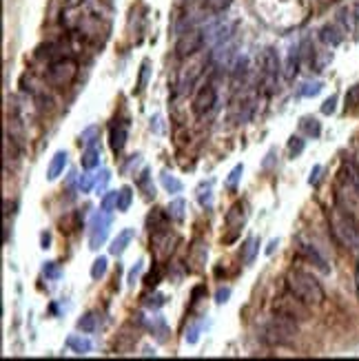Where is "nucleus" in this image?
Returning a JSON list of instances; mask_svg holds the SVG:
<instances>
[{
  "mask_svg": "<svg viewBox=\"0 0 359 361\" xmlns=\"http://www.w3.org/2000/svg\"><path fill=\"white\" fill-rule=\"evenodd\" d=\"M286 286H288V290L293 292L295 297H299L304 304L308 306H317L324 302V290L319 282L312 275L304 270H293L288 273V277H286Z\"/></svg>",
  "mask_w": 359,
  "mask_h": 361,
  "instance_id": "1",
  "label": "nucleus"
},
{
  "mask_svg": "<svg viewBox=\"0 0 359 361\" xmlns=\"http://www.w3.org/2000/svg\"><path fill=\"white\" fill-rule=\"evenodd\" d=\"M295 335H297V322H293V319L284 315L273 317L262 328V339L271 346H288L295 339Z\"/></svg>",
  "mask_w": 359,
  "mask_h": 361,
  "instance_id": "2",
  "label": "nucleus"
},
{
  "mask_svg": "<svg viewBox=\"0 0 359 361\" xmlns=\"http://www.w3.org/2000/svg\"><path fill=\"white\" fill-rule=\"evenodd\" d=\"M357 219H352L348 213H344L342 209L332 211L330 215V229H332V235H335L339 242L348 249H359V229H357Z\"/></svg>",
  "mask_w": 359,
  "mask_h": 361,
  "instance_id": "3",
  "label": "nucleus"
},
{
  "mask_svg": "<svg viewBox=\"0 0 359 361\" xmlns=\"http://www.w3.org/2000/svg\"><path fill=\"white\" fill-rule=\"evenodd\" d=\"M78 73V64L69 58H60L56 62H51L49 71H47V82L56 89H62V86H69L73 82Z\"/></svg>",
  "mask_w": 359,
  "mask_h": 361,
  "instance_id": "4",
  "label": "nucleus"
},
{
  "mask_svg": "<svg viewBox=\"0 0 359 361\" xmlns=\"http://www.w3.org/2000/svg\"><path fill=\"white\" fill-rule=\"evenodd\" d=\"M109 226H111V213L109 211H98L96 215L91 217V224H89V249L91 251H98L100 246L106 242Z\"/></svg>",
  "mask_w": 359,
  "mask_h": 361,
  "instance_id": "5",
  "label": "nucleus"
},
{
  "mask_svg": "<svg viewBox=\"0 0 359 361\" xmlns=\"http://www.w3.org/2000/svg\"><path fill=\"white\" fill-rule=\"evenodd\" d=\"M275 312L293 319V322H304L308 319V310L304 308V302L290 292V297H279L275 302Z\"/></svg>",
  "mask_w": 359,
  "mask_h": 361,
  "instance_id": "6",
  "label": "nucleus"
},
{
  "mask_svg": "<svg viewBox=\"0 0 359 361\" xmlns=\"http://www.w3.org/2000/svg\"><path fill=\"white\" fill-rule=\"evenodd\" d=\"M337 206L359 222V191L350 182L337 189Z\"/></svg>",
  "mask_w": 359,
  "mask_h": 361,
  "instance_id": "7",
  "label": "nucleus"
},
{
  "mask_svg": "<svg viewBox=\"0 0 359 361\" xmlns=\"http://www.w3.org/2000/svg\"><path fill=\"white\" fill-rule=\"evenodd\" d=\"M202 44H204V33L197 31V29H189V31H184L182 36L177 38L175 53H177L180 58L195 56V53L202 49Z\"/></svg>",
  "mask_w": 359,
  "mask_h": 361,
  "instance_id": "8",
  "label": "nucleus"
},
{
  "mask_svg": "<svg viewBox=\"0 0 359 361\" xmlns=\"http://www.w3.org/2000/svg\"><path fill=\"white\" fill-rule=\"evenodd\" d=\"M262 66H264V86H266V93H273L277 86V76H279V58H277V51L268 47L264 51V60H262Z\"/></svg>",
  "mask_w": 359,
  "mask_h": 361,
  "instance_id": "9",
  "label": "nucleus"
},
{
  "mask_svg": "<svg viewBox=\"0 0 359 361\" xmlns=\"http://www.w3.org/2000/svg\"><path fill=\"white\" fill-rule=\"evenodd\" d=\"M173 242H175V237L171 235V231L166 229H160L151 235V253L155 255L158 259H164L169 257L173 253Z\"/></svg>",
  "mask_w": 359,
  "mask_h": 361,
  "instance_id": "10",
  "label": "nucleus"
},
{
  "mask_svg": "<svg viewBox=\"0 0 359 361\" xmlns=\"http://www.w3.org/2000/svg\"><path fill=\"white\" fill-rule=\"evenodd\" d=\"M215 104H217V91H215V86H211V84L202 86V89L195 93V98H193V111H195V116L209 113L211 109H215Z\"/></svg>",
  "mask_w": 359,
  "mask_h": 361,
  "instance_id": "11",
  "label": "nucleus"
},
{
  "mask_svg": "<svg viewBox=\"0 0 359 361\" xmlns=\"http://www.w3.org/2000/svg\"><path fill=\"white\" fill-rule=\"evenodd\" d=\"M246 222V204L244 202H235L226 213V226L233 231H239Z\"/></svg>",
  "mask_w": 359,
  "mask_h": 361,
  "instance_id": "12",
  "label": "nucleus"
},
{
  "mask_svg": "<svg viewBox=\"0 0 359 361\" xmlns=\"http://www.w3.org/2000/svg\"><path fill=\"white\" fill-rule=\"evenodd\" d=\"M126 138H129V122H118L111 126V149L116 153L124 151Z\"/></svg>",
  "mask_w": 359,
  "mask_h": 361,
  "instance_id": "13",
  "label": "nucleus"
},
{
  "mask_svg": "<svg viewBox=\"0 0 359 361\" xmlns=\"http://www.w3.org/2000/svg\"><path fill=\"white\" fill-rule=\"evenodd\" d=\"M136 237V229H124V231H120L118 233V237L111 242V246H109V253L111 255H122L124 253V249L131 244V239Z\"/></svg>",
  "mask_w": 359,
  "mask_h": 361,
  "instance_id": "14",
  "label": "nucleus"
},
{
  "mask_svg": "<svg viewBox=\"0 0 359 361\" xmlns=\"http://www.w3.org/2000/svg\"><path fill=\"white\" fill-rule=\"evenodd\" d=\"M206 255H209V251H206L204 242H199V239H197V242L191 246V251H189V264H193V268L199 270L206 264Z\"/></svg>",
  "mask_w": 359,
  "mask_h": 361,
  "instance_id": "15",
  "label": "nucleus"
},
{
  "mask_svg": "<svg viewBox=\"0 0 359 361\" xmlns=\"http://www.w3.org/2000/svg\"><path fill=\"white\" fill-rule=\"evenodd\" d=\"M259 251V239L257 237H249L246 242L242 244V251H239V259H242V264H253V259H255Z\"/></svg>",
  "mask_w": 359,
  "mask_h": 361,
  "instance_id": "16",
  "label": "nucleus"
},
{
  "mask_svg": "<svg viewBox=\"0 0 359 361\" xmlns=\"http://www.w3.org/2000/svg\"><path fill=\"white\" fill-rule=\"evenodd\" d=\"M64 164H66V153H64V151H58L56 155L51 157L49 169H47V179H49V182L58 179V175L64 171Z\"/></svg>",
  "mask_w": 359,
  "mask_h": 361,
  "instance_id": "17",
  "label": "nucleus"
},
{
  "mask_svg": "<svg viewBox=\"0 0 359 361\" xmlns=\"http://www.w3.org/2000/svg\"><path fill=\"white\" fill-rule=\"evenodd\" d=\"M299 131H302L304 136H308V138H319V133H322V124H319L317 118L306 116V118L299 120Z\"/></svg>",
  "mask_w": 359,
  "mask_h": 361,
  "instance_id": "18",
  "label": "nucleus"
},
{
  "mask_svg": "<svg viewBox=\"0 0 359 361\" xmlns=\"http://www.w3.org/2000/svg\"><path fill=\"white\" fill-rule=\"evenodd\" d=\"M66 346H69L76 355H89L91 352V342L82 335H71L69 339H66Z\"/></svg>",
  "mask_w": 359,
  "mask_h": 361,
  "instance_id": "19",
  "label": "nucleus"
},
{
  "mask_svg": "<svg viewBox=\"0 0 359 361\" xmlns=\"http://www.w3.org/2000/svg\"><path fill=\"white\" fill-rule=\"evenodd\" d=\"M82 169L86 171H91V169H96V166L100 164V149H98V144H91V146H86L84 153H82Z\"/></svg>",
  "mask_w": 359,
  "mask_h": 361,
  "instance_id": "20",
  "label": "nucleus"
},
{
  "mask_svg": "<svg viewBox=\"0 0 359 361\" xmlns=\"http://www.w3.org/2000/svg\"><path fill=\"white\" fill-rule=\"evenodd\" d=\"M322 40H324L326 44H330V47H337L344 40V33L339 31L335 25H326L324 29H322Z\"/></svg>",
  "mask_w": 359,
  "mask_h": 361,
  "instance_id": "21",
  "label": "nucleus"
},
{
  "mask_svg": "<svg viewBox=\"0 0 359 361\" xmlns=\"http://www.w3.org/2000/svg\"><path fill=\"white\" fill-rule=\"evenodd\" d=\"M98 322H100L98 312L89 310V312H84V315L78 319V328L82 330V332H93V330L98 328Z\"/></svg>",
  "mask_w": 359,
  "mask_h": 361,
  "instance_id": "22",
  "label": "nucleus"
},
{
  "mask_svg": "<svg viewBox=\"0 0 359 361\" xmlns=\"http://www.w3.org/2000/svg\"><path fill=\"white\" fill-rule=\"evenodd\" d=\"M166 215H169L171 219H175V222H182L184 219V199H173V202L169 204V209H166Z\"/></svg>",
  "mask_w": 359,
  "mask_h": 361,
  "instance_id": "23",
  "label": "nucleus"
},
{
  "mask_svg": "<svg viewBox=\"0 0 359 361\" xmlns=\"http://www.w3.org/2000/svg\"><path fill=\"white\" fill-rule=\"evenodd\" d=\"M131 199H133V193H131V189L129 186H122V189L118 191V206L116 209L118 211H129V206H131Z\"/></svg>",
  "mask_w": 359,
  "mask_h": 361,
  "instance_id": "24",
  "label": "nucleus"
},
{
  "mask_svg": "<svg viewBox=\"0 0 359 361\" xmlns=\"http://www.w3.org/2000/svg\"><path fill=\"white\" fill-rule=\"evenodd\" d=\"M297 66H299V53H297V49H290L288 60H286V71H284V76H286V78H293V76L297 73Z\"/></svg>",
  "mask_w": 359,
  "mask_h": 361,
  "instance_id": "25",
  "label": "nucleus"
},
{
  "mask_svg": "<svg viewBox=\"0 0 359 361\" xmlns=\"http://www.w3.org/2000/svg\"><path fill=\"white\" fill-rule=\"evenodd\" d=\"M302 253H304V255L306 257H308V259H312V262H315L317 266H319V268H322V270H328V266H326V262H324V257L322 255H319V253L315 251V249H312V246H308V244H304L302 246Z\"/></svg>",
  "mask_w": 359,
  "mask_h": 361,
  "instance_id": "26",
  "label": "nucleus"
},
{
  "mask_svg": "<svg viewBox=\"0 0 359 361\" xmlns=\"http://www.w3.org/2000/svg\"><path fill=\"white\" fill-rule=\"evenodd\" d=\"M98 136H100V129H98V126H89V129H84L82 133H80V144H84V146L96 144Z\"/></svg>",
  "mask_w": 359,
  "mask_h": 361,
  "instance_id": "27",
  "label": "nucleus"
},
{
  "mask_svg": "<svg viewBox=\"0 0 359 361\" xmlns=\"http://www.w3.org/2000/svg\"><path fill=\"white\" fill-rule=\"evenodd\" d=\"M162 186L169 193H180V191H182V182H180L177 177L169 175V173H162Z\"/></svg>",
  "mask_w": 359,
  "mask_h": 361,
  "instance_id": "28",
  "label": "nucleus"
},
{
  "mask_svg": "<svg viewBox=\"0 0 359 361\" xmlns=\"http://www.w3.org/2000/svg\"><path fill=\"white\" fill-rule=\"evenodd\" d=\"M106 264H109V262H106V257L100 255L96 262H93V266H91V277L93 279H102L104 273H106Z\"/></svg>",
  "mask_w": 359,
  "mask_h": 361,
  "instance_id": "29",
  "label": "nucleus"
},
{
  "mask_svg": "<svg viewBox=\"0 0 359 361\" xmlns=\"http://www.w3.org/2000/svg\"><path fill=\"white\" fill-rule=\"evenodd\" d=\"M111 182V171H100L98 173V182H96V193L98 195H104L106 193V184Z\"/></svg>",
  "mask_w": 359,
  "mask_h": 361,
  "instance_id": "30",
  "label": "nucleus"
},
{
  "mask_svg": "<svg viewBox=\"0 0 359 361\" xmlns=\"http://www.w3.org/2000/svg\"><path fill=\"white\" fill-rule=\"evenodd\" d=\"M151 330H153V335H158V339L160 342H164L166 339V322L162 317H155L151 322Z\"/></svg>",
  "mask_w": 359,
  "mask_h": 361,
  "instance_id": "31",
  "label": "nucleus"
},
{
  "mask_svg": "<svg viewBox=\"0 0 359 361\" xmlns=\"http://www.w3.org/2000/svg\"><path fill=\"white\" fill-rule=\"evenodd\" d=\"M42 273H44L47 279H60V277H62V268H60L56 262H47L42 266Z\"/></svg>",
  "mask_w": 359,
  "mask_h": 361,
  "instance_id": "32",
  "label": "nucleus"
},
{
  "mask_svg": "<svg viewBox=\"0 0 359 361\" xmlns=\"http://www.w3.org/2000/svg\"><path fill=\"white\" fill-rule=\"evenodd\" d=\"M304 146H306V142L299 136H293L290 140H288V153H290V157H297L299 153L304 151Z\"/></svg>",
  "mask_w": 359,
  "mask_h": 361,
  "instance_id": "33",
  "label": "nucleus"
},
{
  "mask_svg": "<svg viewBox=\"0 0 359 361\" xmlns=\"http://www.w3.org/2000/svg\"><path fill=\"white\" fill-rule=\"evenodd\" d=\"M322 82H306L302 84V89H299V96H304V98H312V96H317L319 91H322Z\"/></svg>",
  "mask_w": 359,
  "mask_h": 361,
  "instance_id": "34",
  "label": "nucleus"
},
{
  "mask_svg": "<svg viewBox=\"0 0 359 361\" xmlns=\"http://www.w3.org/2000/svg\"><path fill=\"white\" fill-rule=\"evenodd\" d=\"M96 182H98V177L93 175V173H84V175L80 177L78 186H80V191H82V193H89L93 186H96Z\"/></svg>",
  "mask_w": 359,
  "mask_h": 361,
  "instance_id": "35",
  "label": "nucleus"
},
{
  "mask_svg": "<svg viewBox=\"0 0 359 361\" xmlns=\"http://www.w3.org/2000/svg\"><path fill=\"white\" fill-rule=\"evenodd\" d=\"M231 3H233V0H204V7H206V9H211V11H215V13H219V11L229 9Z\"/></svg>",
  "mask_w": 359,
  "mask_h": 361,
  "instance_id": "36",
  "label": "nucleus"
},
{
  "mask_svg": "<svg viewBox=\"0 0 359 361\" xmlns=\"http://www.w3.org/2000/svg\"><path fill=\"white\" fill-rule=\"evenodd\" d=\"M242 173H244V166H242V164H237L235 169H233V171L229 173V177H226V186H229V189H235L237 182H239V177H242Z\"/></svg>",
  "mask_w": 359,
  "mask_h": 361,
  "instance_id": "37",
  "label": "nucleus"
},
{
  "mask_svg": "<svg viewBox=\"0 0 359 361\" xmlns=\"http://www.w3.org/2000/svg\"><path fill=\"white\" fill-rule=\"evenodd\" d=\"M113 206H118V191H109V193L102 195V211L111 213Z\"/></svg>",
  "mask_w": 359,
  "mask_h": 361,
  "instance_id": "38",
  "label": "nucleus"
},
{
  "mask_svg": "<svg viewBox=\"0 0 359 361\" xmlns=\"http://www.w3.org/2000/svg\"><path fill=\"white\" fill-rule=\"evenodd\" d=\"M359 104V84H355L352 89H348V93H346V106H357Z\"/></svg>",
  "mask_w": 359,
  "mask_h": 361,
  "instance_id": "39",
  "label": "nucleus"
},
{
  "mask_svg": "<svg viewBox=\"0 0 359 361\" xmlns=\"http://www.w3.org/2000/svg\"><path fill=\"white\" fill-rule=\"evenodd\" d=\"M199 328H202V326H199V324H195V326H191V328L189 330H186V344H197V339H199Z\"/></svg>",
  "mask_w": 359,
  "mask_h": 361,
  "instance_id": "40",
  "label": "nucleus"
},
{
  "mask_svg": "<svg viewBox=\"0 0 359 361\" xmlns=\"http://www.w3.org/2000/svg\"><path fill=\"white\" fill-rule=\"evenodd\" d=\"M146 80H149V60L142 62V71H140V80H138V91H142L146 86Z\"/></svg>",
  "mask_w": 359,
  "mask_h": 361,
  "instance_id": "41",
  "label": "nucleus"
},
{
  "mask_svg": "<svg viewBox=\"0 0 359 361\" xmlns=\"http://www.w3.org/2000/svg\"><path fill=\"white\" fill-rule=\"evenodd\" d=\"M142 268H144V262H138L133 268L129 270V277H126V282H129V286H136V279L140 277V273H142Z\"/></svg>",
  "mask_w": 359,
  "mask_h": 361,
  "instance_id": "42",
  "label": "nucleus"
},
{
  "mask_svg": "<svg viewBox=\"0 0 359 361\" xmlns=\"http://www.w3.org/2000/svg\"><path fill=\"white\" fill-rule=\"evenodd\" d=\"M335 109H337V98L335 96H330L328 100H324V104H322V113H324V116L335 113Z\"/></svg>",
  "mask_w": 359,
  "mask_h": 361,
  "instance_id": "43",
  "label": "nucleus"
},
{
  "mask_svg": "<svg viewBox=\"0 0 359 361\" xmlns=\"http://www.w3.org/2000/svg\"><path fill=\"white\" fill-rule=\"evenodd\" d=\"M197 199H199V206L202 209H211L213 206V195H211V191H199V195H197Z\"/></svg>",
  "mask_w": 359,
  "mask_h": 361,
  "instance_id": "44",
  "label": "nucleus"
},
{
  "mask_svg": "<svg viewBox=\"0 0 359 361\" xmlns=\"http://www.w3.org/2000/svg\"><path fill=\"white\" fill-rule=\"evenodd\" d=\"M164 304H166L164 295H153V297H149V302H146L149 308H160V306H164Z\"/></svg>",
  "mask_w": 359,
  "mask_h": 361,
  "instance_id": "45",
  "label": "nucleus"
},
{
  "mask_svg": "<svg viewBox=\"0 0 359 361\" xmlns=\"http://www.w3.org/2000/svg\"><path fill=\"white\" fill-rule=\"evenodd\" d=\"M229 297H231V288H219L215 292V302L217 304H226V302H229Z\"/></svg>",
  "mask_w": 359,
  "mask_h": 361,
  "instance_id": "46",
  "label": "nucleus"
},
{
  "mask_svg": "<svg viewBox=\"0 0 359 361\" xmlns=\"http://www.w3.org/2000/svg\"><path fill=\"white\" fill-rule=\"evenodd\" d=\"M319 175H322V166H312V171H310V177H308V184H317L319 182Z\"/></svg>",
  "mask_w": 359,
  "mask_h": 361,
  "instance_id": "47",
  "label": "nucleus"
},
{
  "mask_svg": "<svg viewBox=\"0 0 359 361\" xmlns=\"http://www.w3.org/2000/svg\"><path fill=\"white\" fill-rule=\"evenodd\" d=\"M277 246H279V242H277V239H273V242H271L268 246H266V255H273V253H275V249H277Z\"/></svg>",
  "mask_w": 359,
  "mask_h": 361,
  "instance_id": "48",
  "label": "nucleus"
},
{
  "mask_svg": "<svg viewBox=\"0 0 359 361\" xmlns=\"http://www.w3.org/2000/svg\"><path fill=\"white\" fill-rule=\"evenodd\" d=\"M49 242H51V237L47 233H42V249H49Z\"/></svg>",
  "mask_w": 359,
  "mask_h": 361,
  "instance_id": "49",
  "label": "nucleus"
},
{
  "mask_svg": "<svg viewBox=\"0 0 359 361\" xmlns=\"http://www.w3.org/2000/svg\"><path fill=\"white\" fill-rule=\"evenodd\" d=\"M64 3H66V7L71 9V7H78L80 3H82V0H64Z\"/></svg>",
  "mask_w": 359,
  "mask_h": 361,
  "instance_id": "50",
  "label": "nucleus"
},
{
  "mask_svg": "<svg viewBox=\"0 0 359 361\" xmlns=\"http://www.w3.org/2000/svg\"><path fill=\"white\" fill-rule=\"evenodd\" d=\"M142 357H155V350H151V348H144Z\"/></svg>",
  "mask_w": 359,
  "mask_h": 361,
  "instance_id": "51",
  "label": "nucleus"
}]
</instances>
